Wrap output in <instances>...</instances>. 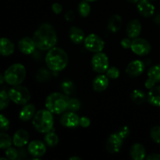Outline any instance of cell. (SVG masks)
Here are the masks:
<instances>
[{
    "mask_svg": "<svg viewBox=\"0 0 160 160\" xmlns=\"http://www.w3.org/2000/svg\"><path fill=\"white\" fill-rule=\"evenodd\" d=\"M33 39L38 49L49 50L55 47L57 42L56 31L50 23H43L34 32Z\"/></svg>",
    "mask_w": 160,
    "mask_h": 160,
    "instance_id": "cell-1",
    "label": "cell"
},
{
    "mask_svg": "<svg viewBox=\"0 0 160 160\" xmlns=\"http://www.w3.org/2000/svg\"><path fill=\"white\" fill-rule=\"evenodd\" d=\"M69 57L62 48L53 47L48 50L45 56V63L48 69L54 72L61 71L68 64Z\"/></svg>",
    "mask_w": 160,
    "mask_h": 160,
    "instance_id": "cell-2",
    "label": "cell"
},
{
    "mask_svg": "<svg viewBox=\"0 0 160 160\" xmlns=\"http://www.w3.org/2000/svg\"><path fill=\"white\" fill-rule=\"evenodd\" d=\"M69 100L67 94L54 92L46 98L45 107L52 113L60 114L68 109Z\"/></svg>",
    "mask_w": 160,
    "mask_h": 160,
    "instance_id": "cell-3",
    "label": "cell"
},
{
    "mask_svg": "<svg viewBox=\"0 0 160 160\" xmlns=\"http://www.w3.org/2000/svg\"><path fill=\"white\" fill-rule=\"evenodd\" d=\"M32 124L36 131L40 133H48L52 129L54 124L52 112L48 109H41L33 117Z\"/></svg>",
    "mask_w": 160,
    "mask_h": 160,
    "instance_id": "cell-4",
    "label": "cell"
},
{
    "mask_svg": "<svg viewBox=\"0 0 160 160\" xmlns=\"http://www.w3.org/2000/svg\"><path fill=\"white\" fill-rule=\"evenodd\" d=\"M5 81L9 85H20L26 78V69L20 63H15L9 67L4 73Z\"/></svg>",
    "mask_w": 160,
    "mask_h": 160,
    "instance_id": "cell-5",
    "label": "cell"
},
{
    "mask_svg": "<svg viewBox=\"0 0 160 160\" xmlns=\"http://www.w3.org/2000/svg\"><path fill=\"white\" fill-rule=\"evenodd\" d=\"M11 101L17 105H26L31 99V93L27 88L20 85L13 86L8 92Z\"/></svg>",
    "mask_w": 160,
    "mask_h": 160,
    "instance_id": "cell-6",
    "label": "cell"
},
{
    "mask_svg": "<svg viewBox=\"0 0 160 160\" xmlns=\"http://www.w3.org/2000/svg\"><path fill=\"white\" fill-rule=\"evenodd\" d=\"M109 59L105 53L97 52L92 59V67L94 71L98 73H104L109 68Z\"/></svg>",
    "mask_w": 160,
    "mask_h": 160,
    "instance_id": "cell-7",
    "label": "cell"
},
{
    "mask_svg": "<svg viewBox=\"0 0 160 160\" xmlns=\"http://www.w3.org/2000/svg\"><path fill=\"white\" fill-rule=\"evenodd\" d=\"M86 49L92 52H100L105 47V42L101 38L95 34H90L84 41Z\"/></svg>",
    "mask_w": 160,
    "mask_h": 160,
    "instance_id": "cell-8",
    "label": "cell"
},
{
    "mask_svg": "<svg viewBox=\"0 0 160 160\" xmlns=\"http://www.w3.org/2000/svg\"><path fill=\"white\" fill-rule=\"evenodd\" d=\"M131 50L138 56H145L151 51V45L146 39L137 38L133 39L131 47Z\"/></svg>",
    "mask_w": 160,
    "mask_h": 160,
    "instance_id": "cell-9",
    "label": "cell"
},
{
    "mask_svg": "<svg viewBox=\"0 0 160 160\" xmlns=\"http://www.w3.org/2000/svg\"><path fill=\"white\" fill-rule=\"evenodd\" d=\"M123 136L120 135L118 131L112 134L106 142V150L112 154L117 153L123 145Z\"/></svg>",
    "mask_w": 160,
    "mask_h": 160,
    "instance_id": "cell-10",
    "label": "cell"
},
{
    "mask_svg": "<svg viewBox=\"0 0 160 160\" xmlns=\"http://www.w3.org/2000/svg\"><path fill=\"white\" fill-rule=\"evenodd\" d=\"M156 83H160V64H157L149 69L148 72V79L145 81V85L147 89L155 87Z\"/></svg>",
    "mask_w": 160,
    "mask_h": 160,
    "instance_id": "cell-11",
    "label": "cell"
},
{
    "mask_svg": "<svg viewBox=\"0 0 160 160\" xmlns=\"http://www.w3.org/2000/svg\"><path fill=\"white\" fill-rule=\"evenodd\" d=\"M80 119L81 118H79V117L73 112V111H70L66 112L61 117L60 123L66 128H74L80 125Z\"/></svg>",
    "mask_w": 160,
    "mask_h": 160,
    "instance_id": "cell-12",
    "label": "cell"
},
{
    "mask_svg": "<svg viewBox=\"0 0 160 160\" xmlns=\"http://www.w3.org/2000/svg\"><path fill=\"white\" fill-rule=\"evenodd\" d=\"M28 152L32 156L36 158L42 157L46 152V148L45 144L41 141L34 140L28 145Z\"/></svg>",
    "mask_w": 160,
    "mask_h": 160,
    "instance_id": "cell-13",
    "label": "cell"
},
{
    "mask_svg": "<svg viewBox=\"0 0 160 160\" xmlns=\"http://www.w3.org/2000/svg\"><path fill=\"white\" fill-rule=\"evenodd\" d=\"M145 70V64L142 60L135 59L130 62L126 68V73L131 77H138Z\"/></svg>",
    "mask_w": 160,
    "mask_h": 160,
    "instance_id": "cell-14",
    "label": "cell"
},
{
    "mask_svg": "<svg viewBox=\"0 0 160 160\" xmlns=\"http://www.w3.org/2000/svg\"><path fill=\"white\" fill-rule=\"evenodd\" d=\"M142 32V23L138 19L129 21L126 28V33L128 37L131 39H134L138 38Z\"/></svg>",
    "mask_w": 160,
    "mask_h": 160,
    "instance_id": "cell-15",
    "label": "cell"
},
{
    "mask_svg": "<svg viewBox=\"0 0 160 160\" xmlns=\"http://www.w3.org/2000/svg\"><path fill=\"white\" fill-rule=\"evenodd\" d=\"M18 48L23 54L31 55L34 52L37 46H36L34 39L26 37L20 39L18 43Z\"/></svg>",
    "mask_w": 160,
    "mask_h": 160,
    "instance_id": "cell-16",
    "label": "cell"
},
{
    "mask_svg": "<svg viewBox=\"0 0 160 160\" xmlns=\"http://www.w3.org/2000/svg\"><path fill=\"white\" fill-rule=\"evenodd\" d=\"M138 10L139 13L145 17H150L155 13L154 5L152 4L151 2L147 0H140L138 3Z\"/></svg>",
    "mask_w": 160,
    "mask_h": 160,
    "instance_id": "cell-17",
    "label": "cell"
},
{
    "mask_svg": "<svg viewBox=\"0 0 160 160\" xmlns=\"http://www.w3.org/2000/svg\"><path fill=\"white\" fill-rule=\"evenodd\" d=\"M29 138V133L26 130L20 129L16 131V133L14 134L13 138H12V142L16 147L22 148L28 144Z\"/></svg>",
    "mask_w": 160,
    "mask_h": 160,
    "instance_id": "cell-18",
    "label": "cell"
},
{
    "mask_svg": "<svg viewBox=\"0 0 160 160\" xmlns=\"http://www.w3.org/2000/svg\"><path fill=\"white\" fill-rule=\"evenodd\" d=\"M93 89L95 92H101L106 90L109 86V78L106 75L99 73V75L96 76L92 82Z\"/></svg>",
    "mask_w": 160,
    "mask_h": 160,
    "instance_id": "cell-19",
    "label": "cell"
},
{
    "mask_svg": "<svg viewBox=\"0 0 160 160\" xmlns=\"http://www.w3.org/2000/svg\"><path fill=\"white\" fill-rule=\"evenodd\" d=\"M130 154L131 157L134 160H142L146 158V151L145 147L139 143H135L131 146Z\"/></svg>",
    "mask_w": 160,
    "mask_h": 160,
    "instance_id": "cell-20",
    "label": "cell"
},
{
    "mask_svg": "<svg viewBox=\"0 0 160 160\" xmlns=\"http://www.w3.org/2000/svg\"><path fill=\"white\" fill-rule=\"evenodd\" d=\"M35 106L33 104H26L24 105L22 109L20 110L19 114V118L22 121H28L31 120L35 115Z\"/></svg>",
    "mask_w": 160,
    "mask_h": 160,
    "instance_id": "cell-21",
    "label": "cell"
},
{
    "mask_svg": "<svg viewBox=\"0 0 160 160\" xmlns=\"http://www.w3.org/2000/svg\"><path fill=\"white\" fill-rule=\"evenodd\" d=\"M69 36L71 42L74 44H81L85 39L84 32L78 27H71L69 31Z\"/></svg>",
    "mask_w": 160,
    "mask_h": 160,
    "instance_id": "cell-22",
    "label": "cell"
},
{
    "mask_svg": "<svg viewBox=\"0 0 160 160\" xmlns=\"http://www.w3.org/2000/svg\"><path fill=\"white\" fill-rule=\"evenodd\" d=\"M148 102L152 106H160V85L155 86L152 88L149 89L148 95H147Z\"/></svg>",
    "mask_w": 160,
    "mask_h": 160,
    "instance_id": "cell-23",
    "label": "cell"
},
{
    "mask_svg": "<svg viewBox=\"0 0 160 160\" xmlns=\"http://www.w3.org/2000/svg\"><path fill=\"white\" fill-rule=\"evenodd\" d=\"M14 52V45L9 39L2 38L0 41V52L2 56H9Z\"/></svg>",
    "mask_w": 160,
    "mask_h": 160,
    "instance_id": "cell-24",
    "label": "cell"
},
{
    "mask_svg": "<svg viewBox=\"0 0 160 160\" xmlns=\"http://www.w3.org/2000/svg\"><path fill=\"white\" fill-rule=\"evenodd\" d=\"M123 24V20L120 15H112L108 21L107 28L112 32H117L120 31Z\"/></svg>",
    "mask_w": 160,
    "mask_h": 160,
    "instance_id": "cell-25",
    "label": "cell"
},
{
    "mask_svg": "<svg viewBox=\"0 0 160 160\" xmlns=\"http://www.w3.org/2000/svg\"><path fill=\"white\" fill-rule=\"evenodd\" d=\"M131 98L134 103L138 105H141L145 102V94L143 91L139 90V89H135L131 93Z\"/></svg>",
    "mask_w": 160,
    "mask_h": 160,
    "instance_id": "cell-26",
    "label": "cell"
},
{
    "mask_svg": "<svg viewBox=\"0 0 160 160\" xmlns=\"http://www.w3.org/2000/svg\"><path fill=\"white\" fill-rule=\"evenodd\" d=\"M45 142L49 147H55L59 142V138L56 133L49 131L46 133V135L45 136Z\"/></svg>",
    "mask_w": 160,
    "mask_h": 160,
    "instance_id": "cell-27",
    "label": "cell"
},
{
    "mask_svg": "<svg viewBox=\"0 0 160 160\" xmlns=\"http://www.w3.org/2000/svg\"><path fill=\"white\" fill-rule=\"evenodd\" d=\"M12 143L13 142H12V138L9 134L3 132L0 134V148L2 149H6V148H9Z\"/></svg>",
    "mask_w": 160,
    "mask_h": 160,
    "instance_id": "cell-28",
    "label": "cell"
},
{
    "mask_svg": "<svg viewBox=\"0 0 160 160\" xmlns=\"http://www.w3.org/2000/svg\"><path fill=\"white\" fill-rule=\"evenodd\" d=\"M78 12L81 17H87L91 12V6L88 4V2L84 0V1L80 2L79 6H78Z\"/></svg>",
    "mask_w": 160,
    "mask_h": 160,
    "instance_id": "cell-29",
    "label": "cell"
},
{
    "mask_svg": "<svg viewBox=\"0 0 160 160\" xmlns=\"http://www.w3.org/2000/svg\"><path fill=\"white\" fill-rule=\"evenodd\" d=\"M10 100L9 93L4 90L2 91L0 93V109L3 110L5 108L7 107Z\"/></svg>",
    "mask_w": 160,
    "mask_h": 160,
    "instance_id": "cell-30",
    "label": "cell"
},
{
    "mask_svg": "<svg viewBox=\"0 0 160 160\" xmlns=\"http://www.w3.org/2000/svg\"><path fill=\"white\" fill-rule=\"evenodd\" d=\"M150 137L155 142L160 144V126H155L152 128Z\"/></svg>",
    "mask_w": 160,
    "mask_h": 160,
    "instance_id": "cell-31",
    "label": "cell"
},
{
    "mask_svg": "<svg viewBox=\"0 0 160 160\" xmlns=\"http://www.w3.org/2000/svg\"><path fill=\"white\" fill-rule=\"evenodd\" d=\"M120 70L117 67H111L106 70V76L110 79H117L120 77Z\"/></svg>",
    "mask_w": 160,
    "mask_h": 160,
    "instance_id": "cell-32",
    "label": "cell"
},
{
    "mask_svg": "<svg viewBox=\"0 0 160 160\" xmlns=\"http://www.w3.org/2000/svg\"><path fill=\"white\" fill-rule=\"evenodd\" d=\"M61 88L63 91V92L67 95H70L73 92V89H74V86L72 81H65L62 83L61 85Z\"/></svg>",
    "mask_w": 160,
    "mask_h": 160,
    "instance_id": "cell-33",
    "label": "cell"
},
{
    "mask_svg": "<svg viewBox=\"0 0 160 160\" xmlns=\"http://www.w3.org/2000/svg\"><path fill=\"white\" fill-rule=\"evenodd\" d=\"M6 156L7 159L10 160H15L19 159V151L12 147L6 148Z\"/></svg>",
    "mask_w": 160,
    "mask_h": 160,
    "instance_id": "cell-34",
    "label": "cell"
},
{
    "mask_svg": "<svg viewBox=\"0 0 160 160\" xmlns=\"http://www.w3.org/2000/svg\"><path fill=\"white\" fill-rule=\"evenodd\" d=\"M81 108V102L77 98H70L68 102V109L70 111H78Z\"/></svg>",
    "mask_w": 160,
    "mask_h": 160,
    "instance_id": "cell-35",
    "label": "cell"
},
{
    "mask_svg": "<svg viewBox=\"0 0 160 160\" xmlns=\"http://www.w3.org/2000/svg\"><path fill=\"white\" fill-rule=\"evenodd\" d=\"M0 122H1V131H6L9 128V121L4 115H0Z\"/></svg>",
    "mask_w": 160,
    "mask_h": 160,
    "instance_id": "cell-36",
    "label": "cell"
},
{
    "mask_svg": "<svg viewBox=\"0 0 160 160\" xmlns=\"http://www.w3.org/2000/svg\"><path fill=\"white\" fill-rule=\"evenodd\" d=\"M48 77H49V74H48V72L47 70H40V71L38 72V74L37 75V78L40 81H44V80L48 79Z\"/></svg>",
    "mask_w": 160,
    "mask_h": 160,
    "instance_id": "cell-37",
    "label": "cell"
},
{
    "mask_svg": "<svg viewBox=\"0 0 160 160\" xmlns=\"http://www.w3.org/2000/svg\"><path fill=\"white\" fill-rule=\"evenodd\" d=\"M121 46L123 47V48H131V44H132V41H131V38H123L121 40Z\"/></svg>",
    "mask_w": 160,
    "mask_h": 160,
    "instance_id": "cell-38",
    "label": "cell"
},
{
    "mask_svg": "<svg viewBox=\"0 0 160 160\" xmlns=\"http://www.w3.org/2000/svg\"><path fill=\"white\" fill-rule=\"evenodd\" d=\"M62 6L59 2H55L53 3L52 6V9L53 12L56 14H59L62 12Z\"/></svg>",
    "mask_w": 160,
    "mask_h": 160,
    "instance_id": "cell-39",
    "label": "cell"
},
{
    "mask_svg": "<svg viewBox=\"0 0 160 160\" xmlns=\"http://www.w3.org/2000/svg\"><path fill=\"white\" fill-rule=\"evenodd\" d=\"M91 124V120L90 119L86 117H83L80 119V125H81L82 128H88V127L90 126Z\"/></svg>",
    "mask_w": 160,
    "mask_h": 160,
    "instance_id": "cell-40",
    "label": "cell"
},
{
    "mask_svg": "<svg viewBox=\"0 0 160 160\" xmlns=\"http://www.w3.org/2000/svg\"><path fill=\"white\" fill-rule=\"evenodd\" d=\"M118 132L120 133V135H122L123 137V138H127L129 136L130 134V130L128 127H123L122 128H120L118 131Z\"/></svg>",
    "mask_w": 160,
    "mask_h": 160,
    "instance_id": "cell-41",
    "label": "cell"
},
{
    "mask_svg": "<svg viewBox=\"0 0 160 160\" xmlns=\"http://www.w3.org/2000/svg\"><path fill=\"white\" fill-rule=\"evenodd\" d=\"M65 19L67 20V21H73L74 20V13L72 10L68 11V12H66L65 14Z\"/></svg>",
    "mask_w": 160,
    "mask_h": 160,
    "instance_id": "cell-42",
    "label": "cell"
},
{
    "mask_svg": "<svg viewBox=\"0 0 160 160\" xmlns=\"http://www.w3.org/2000/svg\"><path fill=\"white\" fill-rule=\"evenodd\" d=\"M147 160H160V155L156 154V153H152V154L148 155L146 157Z\"/></svg>",
    "mask_w": 160,
    "mask_h": 160,
    "instance_id": "cell-43",
    "label": "cell"
},
{
    "mask_svg": "<svg viewBox=\"0 0 160 160\" xmlns=\"http://www.w3.org/2000/svg\"><path fill=\"white\" fill-rule=\"evenodd\" d=\"M155 22H156V23H157V24H160V14L157 15V17L155 18Z\"/></svg>",
    "mask_w": 160,
    "mask_h": 160,
    "instance_id": "cell-44",
    "label": "cell"
},
{
    "mask_svg": "<svg viewBox=\"0 0 160 160\" xmlns=\"http://www.w3.org/2000/svg\"><path fill=\"white\" fill-rule=\"evenodd\" d=\"M0 79H1V84H2L3 82H4V81H5V77H4V75H2V74L0 75Z\"/></svg>",
    "mask_w": 160,
    "mask_h": 160,
    "instance_id": "cell-45",
    "label": "cell"
},
{
    "mask_svg": "<svg viewBox=\"0 0 160 160\" xmlns=\"http://www.w3.org/2000/svg\"><path fill=\"white\" fill-rule=\"evenodd\" d=\"M70 160H81V159L80 157H77V156H73V157L70 158Z\"/></svg>",
    "mask_w": 160,
    "mask_h": 160,
    "instance_id": "cell-46",
    "label": "cell"
},
{
    "mask_svg": "<svg viewBox=\"0 0 160 160\" xmlns=\"http://www.w3.org/2000/svg\"><path fill=\"white\" fill-rule=\"evenodd\" d=\"M127 1L130 2H133V3H136V2H138L140 0H127Z\"/></svg>",
    "mask_w": 160,
    "mask_h": 160,
    "instance_id": "cell-47",
    "label": "cell"
},
{
    "mask_svg": "<svg viewBox=\"0 0 160 160\" xmlns=\"http://www.w3.org/2000/svg\"><path fill=\"white\" fill-rule=\"evenodd\" d=\"M85 1H87V2H95V1H97V0H85Z\"/></svg>",
    "mask_w": 160,
    "mask_h": 160,
    "instance_id": "cell-48",
    "label": "cell"
},
{
    "mask_svg": "<svg viewBox=\"0 0 160 160\" xmlns=\"http://www.w3.org/2000/svg\"><path fill=\"white\" fill-rule=\"evenodd\" d=\"M6 158H0V160H6Z\"/></svg>",
    "mask_w": 160,
    "mask_h": 160,
    "instance_id": "cell-49",
    "label": "cell"
},
{
    "mask_svg": "<svg viewBox=\"0 0 160 160\" xmlns=\"http://www.w3.org/2000/svg\"><path fill=\"white\" fill-rule=\"evenodd\" d=\"M147 1H149V2H152V1H156V0H147Z\"/></svg>",
    "mask_w": 160,
    "mask_h": 160,
    "instance_id": "cell-50",
    "label": "cell"
}]
</instances>
